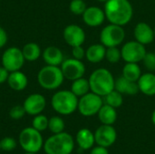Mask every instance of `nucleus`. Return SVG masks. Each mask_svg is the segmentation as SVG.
I'll return each mask as SVG.
<instances>
[{
    "label": "nucleus",
    "mask_w": 155,
    "mask_h": 154,
    "mask_svg": "<svg viewBox=\"0 0 155 154\" xmlns=\"http://www.w3.org/2000/svg\"><path fill=\"white\" fill-rule=\"evenodd\" d=\"M98 117L103 124L112 125L115 123L117 119V113L115 111V108L105 103L104 105L103 104V106L99 110Z\"/></svg>",
    "instance_id": "5701e85b"
},
{
    "label": "nucleus",
    "mask_w": 155,
    "mask_h": 154,
    "mask_svg": "<svg viewBox=\"0 0 155 154\" xmlns=\"http://www.w3.org/2000/svg\"><path fill=\"white\" fill-rule=\"evenodd\" d=\"M64 39L70 46L82 45L85 40V33L77 25H69L64 30Z\"/></svg>",
    "instance_id": "4468645a"
},
{
    "label": "nucleus",
    "mask_w": 155,
    "mask_h": 154,
    "mask_svg": "<svg viewBox=\"0 0 155 154\" xmlns=\"http://www.w3.org/2000/svg\"><path fill=\"white\" fill-rule=\"evenodd\" d=\"M105 46L102 44H94L88 47V49L85 51V57L86 59L93 63L97 64L103 61V59L105 57Z\"/></svg>",
    "instance_id": "412c9836"
},
{
    "label": "nucleus",
    "mask_w": 155,
    "mask_h": 154,
    "mask_svg": "<svg viewBox=\"0 0 155 154\" xmlns=\"http://www.w3.org/2000/svg\"><path fill=\"white\" fill-rule=\"evenodd\" d=\"M74 147V142L67 133H55L44 143V150L46 154H71Z\"/></svg>",
    "instance_id": "7ed1b4c3"
},
{
    "label": "nucleus",
    "mask_w": 155,
    "mask_h": 154,
    "mask_svg": "<svg viewBox=\"0 0 155 154\" xmlns=\"http://www.w3.org/2000/svg\"><path fill=\"white\" fill-rule=\"evenodd\" d=\"M125 37V32L123 26L111 24L106 25L101 32L100 40L105 47H114L121 44Z\"/></svg>",
    "instance_id": "0eeeda50"
},
{
    "label": "nucleus",
    "mask_w": 155,
    "mask_h": 154,
    "mask_svg": "<svg viewBox=\"0 0 155 154\" xmlns=\"http://www.w3.org/2000/svg\"><path fill=\"white\" fill-rule=\"evenodd\" d=\"M72 54H73V57L75 59H78V60H82L85 56V51L82 47V45L74 46Z\"/></svg>",
    "instance_id": "f704fd0d"
},
{
    "label": "nucleus",
    "mask_w": 155,
    "mask_h": 154,
    "mask_svg": "<svg viewBox=\"0 0 155 154\" xmlns=\"http://www.w3.org/2000/svg\"><path fill=\"white\" fill-rule=\"evenodd\" d=\"M0 151H1V145H0Z\"/></svg>",
    "instance_id": "37998d69"
},
{
    "label": "nucleus",
    "mask_w": 155,
    "mask_h": 154,
    "mask_svg": "<svg viewBox=\"0 0 155 154\" xmlns=\"http://www.w3.org/2000/svg\"><path fill=\"white\" fill-rule=\"evenodd\" d=\"M152 122H153V123L155 125V110L153 111V114H152Z\"/></svg>",
    "instance_id": "58836bf2"
},
{
    "label": "nucleus",
    "mask_w": 155,
    "mask_h": 154,
    "mask_svg": "<svg viewBox=\"0 0 155 154\" xmlns=\"http://www.w3.org/2000/svg\"><path fill=\"white\" fill-rule=\"evenodd\" d=\"M104 11L111 24L121 26L127 25L134 15L132 4L128 0H108L105 2Z\"/></svg>",
    "instance_id": "f257e3e1"
},
{
    "label": "nucleus",
    "mask_w": 155,
    "mask_h": 154,
    "mask_svg": "<svg viewBox=\"0 0 155 154\" xmlns=\"http://www.w3.org/2000/svg\"><path fill=\"white\" fill-rule=\"evenodd\" d=\"M7 84H8L9 87L11 89H13L14 91H17V92L23 91L26 88V86L28 84V78L20 70L11 72V73H9Z\"/></svg>",
    "instance_id": "6ab92c4d"
},
{
    "label": "nucleus",
    "mask_w": 155,
    "mask_h": 154,
    "mask_svg": "<svg viewBox=\"0 0 155 154\" xmlns=\"http://www.w3.org/2000/svg\"><path fill=\"white\" fill-rule=\"evenodd\" d=\"M64 80L61 67L46 65L41 68L37 74V81L40 86L45 90H55L59 88Z\"/></svg>",
    "instance_id": "39448f33"
},
{
    "label": "nucleus",
    "mask_w": 155,
    "mask_h": 154,
    "mask_svg": "<svg viewBox=\"0 0 155 154\" xmlns=\"http://www.w3.org/2000/svg\"><path fill=\"white\" fill-rule=\"evenodd\" d=\"M153 33H154V37H155V27L153 28Z\"/></svg>",
    "instance_id": "79ce46f5"
},
{
    "label": "nucleus",
    "mask_w": 155,
    "mask_h": 154,
    "mask_svg": "<svg viewBox=\"0 0 155 154\" xmlns=\"http://www.w3.org/2000/svg\"><path fill=\"white\" fill-rule=\"evenodd\" d=\"M90 90L100 95L105 96L110 92L114 90L115 80L111 72L104 68L94 70L89 78Z\"/></svg>",
    "instance_id": "f03ea898"
},
{
    "label": "nucleus",
    "mask_w": 155,
    "mask_h": 154,
    "mask_svg": "<svg viewBox=\"0 0 155 154\" xmlns=\"http://www.w3.org/2000/svg\"><path fill=\"white\" fill-rule=\"evenodd\" d=\"M51 104L56 113L62 115H69L77 109L78 97L72 91H58L53 95Z\"/></svg>",
    "instance_id": "20e7f679"
},
{
    "label": "nucleus",
    "mask_w": 155,
    "mask_h": 154,
    "mask_svg": "<svg viewBox=\"0 0 155 154\" xmlns=\"http://www.w3.org/2000/svg\"><path fill=\"white\" fill-rule=\"evenodd\" d=\"M114 90L118 91L122 94L127 95H135L140 91L137 82H132L124 76H121L115 80Z\"/></svg>",
    "instance_id": "f3484780"
},
{
    "label": "nucleus",
    "mask_w": 155,
    "mask_h": 154,
    "mask_svg": "<svg viewBox=\"0 0 155 154\" xmlns=\"http://www.w3.org/2000/svg\"><path fill=\"white\" fill-rule=\"evenodd\" d=\"M61 70L65 79L74 81L84 76L85 73V66L81 60L73 57L64 60L61 64Z\"/></svg>",
    "instance_id": "9b49d317"
},
{
    "label": "nucleus",
    "mask_w": 155,
    "mask_h": 154,
    "mask_svg": "<svg viewBox=\"0 0 155 154\" xmlns=\"http://www.w3.org/2000/svg\"><path fill=\"white\" fill-rule=\"evenodd\" d=\"M25 110L23 105H15L11 108L9 112V115L12 119L14 120H19L23 118L25 114Z\"/></svg>",
    "instance_id": "473e14b6"
},
{
    "label": "nucleus",
    "mask_w": 155,
    "mask_h": 154,
    "mask_svg": "<svg viewBox=\"0 0 155 154\" xmlns=\"http://www.w3.org/2000/svg\"><path fill=\"white\" fill-rule=\"evenodd\" d=\"M116 131L112 125L103 124L94 133L95 143L98 145L105 148L113 145L116 141Z\"/></svg>",
    "instance_id": "f8f14e48"
},
{
    "label": "nucleus",
    "mask_w": 155,
    "mask_h": 154,
    "mask_svg": "<svg viewBox=\"0 0 155 154\" xmlns=\"http://www.w3.org/2000/svg\"><path fill=\"white\" fill-rule=\"evenodd\" d=\"M48 123H49V119L45 115L40 113L34 117L32 122V127H34L35 130L39 132H43L48 128Z\"/></svg>",
    "instance_id": "c85d7f7f"
},
{
    "label": "nucleus",
    "mask_w": 155,
    "mask_h": 154,
    "mask_svg": "<svg viewBox=\"0 0 155 154\" xmlns=\"http://www.w3.org/2000/svg\"><path fill=\"white\" fill-rule=\"evenodd\" d=\"M102 106H103L102 96L92 92L83 95L80 98V100H78L77 109L82 115L90 117L98 113Z\"/></svg>",
    "instance_id": "6e6552de"
},
{
    "label": "nucleus",
    "mask_w": 155,
    "mask_h": 154,
    "mask_svg": "<svg viewBox=\"0 0 155 154\" xmlns=\"http://www.w3.org/2000/svg\"><path fill=\"white\" fill-rule=\"evenodd\" d=\"M144 44L137 41L127 42L122 48V58L126 63H139L143 60L146 54Z\"/></svg>",
    "instance_id": "9d476101"
},
{
    "label": "nucleus",
    "mask_w": 155,
    "mask_h": 154,
    "mask_svg": "<svg viewBox=\"0 0 155 154\" xmlns=\"http://www.w3.org/2000/svg\"><path fill=\"white\" fill-rule=\"evenodd\" d=\"M7 42V34L5 30L0 26V48L4 47Z\"/></svg>",
    "instance_id": "e433bc0d"
},
{
    "label": "nucleus",
    "mask_w": 155,
    "mask_h": 154,
    "mask_svg": "<svg viewBox=\"0 0 155 154\" xmlns=\"http://www.w3.org/2000/svg\"><path fill=\"white\" fill-rule=\"evenodd\" d=\"M25 154H36V153H35V152H25Z\"/></svg>",
    "instance_id": "ea45409f"
},
{
    "label": "nucleus",
    "mask_w": 155,
    "mask_h": 154,
    "mask_svg": "<svg viewBox=\"0 0 155 154\" xmlns=\"http://www.w3.org/2000/svg\"><path fill=\"white\" fill-rule=\"evenodd\" d=\"M46 101L45 98L40 93H33L30 94L24 102V108L25 113L29 115L35 116L40 114L45 108Z\"/></svg>",
    "instance_id": "ddd939ff"
},
{
    "label": "nucleus",
    "mask_w": 155,
    "mask_h": 154,
    "mask_svg": "<svg viewBox=\"0 0 155 154\" xmlns=\"http://www.w3.org/2000/svg\"><path fill=\"white\" fill-rule=\"evenodd\" d=\"M48 129L54 134L60 133L64 132V120L59 116L51 117L49 119V123H48Z\"/></svg>",
    "instance_id": "cd10ccee"
},
{
    "label": "nucleus",
    "mask_w": 155,
    "mask_h": 154,
    "mask_svg": "<svg viewBox=\"0 0 155 154\" xmlns=\"http://www.w3.org/2000/svg\"><path fill=\"white\" fill-rule=\"evenodd\" d=\"M1 150L5 152H11L15 149L16 147V142L15 139L11 137H5L0 141Z\"/></svg>",
    "instance_id": "2f4dec72"
},
{
    "label": "nucleus",
    "mask_w": 155,
    "mask_h": 154,
    "mask_svg": "<svg viewBox=\"0 0 155 154\" xmlns=\"http://www.w3.org/2000/svg\"><path fill=\"white\" fill-rule=\"evenodd\" d=\"M19 143L22 149L26 152L37 153L44 147V140L41 132L34 127H26L23 129L19 134Z\"/></svg>",
    "instance_id": "423d86ee"
},
{
    "label": "nucleus",
    "mask_w": 155,
    "mask_h": 154,
    "mask_svg": "<svg viewBox=\"0 0 155 154\" xmlns=\"http://www.w3.org/2000/svg\"><path fill=\"white\" fill-rule=\"evenodd\" d=\"M89 90H90L89 80H86L83 77L73 81V84L71 85V91L77 97H82L83 95L88 93Z\"/></svg>",
    "instance_id": "a878e982"
},
{
    "label": "nucleus",
    "mask_w": 155,
    "mask_h": 154,
    "mask_svg": "<svg viewBox=\"0 0 155 154\" xmlns=\"http://www.w3.org/2000/svg\"><path fill=\"white\" fill-rule=\"evenodd\" d=\"M8 76H9V72L4 66H1L0 67V84L7 82Z\"/></svg>",
    "instance_id": "c9c22d12"
},
{
    "label": "nucleus",
    "mask_w": 155,
    "mask_h": 154,
    "mask_svg": "<svg viewBox=\"0 0 155 154\" xmlns=\"http://www.w3.org/2000/svg\"><path fill=\"white\" fill-rule=\"evenodd\" d=\"M139 90L145 95H155V74L146 73L141 75L137 81Z\"/></svg>",
    "instance_id": "aec40b11"
},
{
    "label": "nucleus",
    "mask_w": 155,
    "mask_h": 154,
    "mask_svg": "<svg viewBox=\"0 0 155 154\" xmlns=\"http://www.w3.org/2000/svg\"><path fill=\"white\" fill-rule=\"evenodd\" d=\"M134 34L136 41L143 44H151L155 38L153 29L144 22H140L136 25Z\"/></svg>",
    "instance_id": "dca6fc26"
},
{
    "label": "nucleus",
    "mask_w": 155,
    "mask_h": 154,
    "mask_svg": "<svg viewBox=\"0 0 155 154\" xmlns=\"http://www.w3.org/2000/svg\"><path fill=\"white\" fill-rule=\"evenodd\" d=\"M25 61L22 50L17 47L7 48L2 55V66L9 73L19 71L23 67Z\"/></svg>",
    "instance_id": "1a4fd4ad"
},
{
    "label": "nucleus",
    "mask_w": 155,
    "mask_h": 154,
    "mask_svg": "<svg viewBox=\"0 0 155 154\" xmlns=\"http://www.w3.org/2000/svg\"><path fill=\"white\" fill-rule=\"evenodd\" d=\"M90 154H109L108 151L106 150L105 147H103V146H97L95 148H94L92 151H91V153Z\"/></svg>",
    "instance_id": "4c0bfd02"
},
{
    "label": "nucleus",
    "mask_w": 155,
    "mask_h": 154,
    "mask_svg": "<svg viewBox=\"0 0 155 154\" xmlns=\"http://www.w3.org/2000/svg\"><path fill=\"white\" fill-rule=\"evenodd\" d=\"M104 101L106 104L114 108H118L123 104L124 98H123L122 93H120L116 90H113L112 92H110L108 94L104 96Z\"/></svg>",
    "instance_id": "bb28decb"
},
{
    "label": "nucleus",
    "mask_w": 155,
    "mask_h": 154,
    "mask_svg": "<svg viewBox=\"0 0 155 154\" xmlns=\"http://www.w3.org/2000/svg\"><path fill=\"white\" fill-rule=\"evenodd\" d=\"M142 75V71L137 63H127L123 68V76L132 82H137Z\"/></svg>",
    "instance_id": "393cba45"
},
{
    "label": "nucleus",
    "mask_w": 155,
    "mask_h": 154,
    "mask_svg": "<svg viewBox=\"0 0 155 154\" xmlns=\"http://www.w3.org/2000/svg\"><path fill=\"white\" fill-rule=\"evenodd\" d=\"M154 54H155V51H154Z\"/></svg>",
    "instance_id": "c03bdc74"
},
{
    "label": "nucleus",
    "mask_w": 155,
    "mask_h": 154,
    "mask_svg": "<svg viewBox=\"0 0 155 154\" xmlns=\"http://www.w3.org/2000/svg\"><path fill=\"white\" fill-rule=\"evenodd\" d=\"M22 52H23L25 60L28 62L36 61L41 56V54H42L40 46L36 43H33V42L25 44L22 49Z\"/></svg>",
    "instance_id": "b1692460"
},
{
    "label": "nucleus",
    "mask_w": 155,
    "mask_h": 154,
    "mask_svg": "<svg viewBox=\"0 0 155 154\" xmlns=\"http://www.w3.org/2000/svg\"><path fill=\"white\" fill-rule=\"evenodd\" d=\"M43 59L48 65L58 66L64 62V54L58 47L48 46L43 52Z\"/></svg>",
    "instance_id": "a211bd4d"
},
{
    "label": "nucleus",
    "mask_w": 155,
    "mask_h": 154,
    "mask_svg": "<svg viewBox=\"0 0 155 154\" xmlns=\"http://www.w3.org/2000/svg\"><path fill=\"white\" fill-rule=\"evenodd\" d=\"M105 18V14L103 9L98 6H90L87 7L83 14L84 22L92 27L101 25Z\"/></svg>",
    "instance_id": "2eb2a0df"
},
{
    "label": "nucleus",
    "mask_w": 155,
    "mask_h": 154,
    "mask_svg": "<svg viewBox=\"0 0 155 154\" xmlns=\"http://www.w3.org/2000/svg\"><path fill=\"white\" fill-rule=\"evenodd\" d=\"M76 143L82 150H89L95 143L94 134L86 128L81 129L76 134Z\"/></svg>",
    "instance_id": "4be33fe9"
},
{
    "label": "nucleus",
    "mask_w": 155,
    "mask_h": 154,
    "mask_svg": "<svg viewBox=\"0 0 155 154\" xmlns=\"http://www.w3.org/2000/svg\"><path fill=\"white\" fill-rule=\"evenodd\" d=\"M143 64L149 71H155V54L154 53H146L143 60Z\"/></svg>",
    "instance_id": "72a5a7b5"
},
{
    "label": "nucleus",
    "mask_w": 155,
    "mask_h": 154,
    "mask_svg": "<svg viewBox=\"0 0 155 154\" xmlns=\"http://www.w3.org/2000/svg\"><path fill=\"white\" fill-rule=\"evenodd\" d=\"M98 1H100V2H107L108 0H98Z\"/></svg>",
    "instance_id": "a19ab883"
},
{
    "label": "nucleus",
    "mask_w": 155,
    "mask_h": 154,
    "mask_svg": "<svg viewBox=\"0 0 155 154\" xmlns=\"http://www.w3.org/2000/svg\"><path fill=\"white\" fill-rule=\"evenodd\" d=\"M69 8L73 14L76 15H80L84 13L87 6L84 0H72L70 3Z\"/></svg>",
    "instance_id": "7c9ffc66"
},
{
    "label": "nucleus",
    "mask_w": 155,
    "mask_h": 154,
    "mask_svg": "<svg viewBox=\"0 0 155 154\" xmlns=\"http://www.w3.org/2000/svg\"><path fill=\"white\" fill-rule=\"evenodd\" d=\"M105 58L106 60L111 64H115L120 61L122 58L121 50L117 48V46L114 47H108L105 52Z\"/></svg>",
    "instance_id": "c756f323"
}]
</instances>
